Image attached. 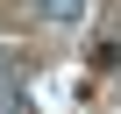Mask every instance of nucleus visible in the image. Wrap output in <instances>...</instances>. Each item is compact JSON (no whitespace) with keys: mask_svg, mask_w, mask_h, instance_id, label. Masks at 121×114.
Wrapping results in <instances>:
<instances>
[{"mask_svg":"<svg viewBox=\"0 0 121 114\" xmlns=\"http://www.w3.org/2000/svg\"><path fill=\"white\" fill-rule=\"evenodd\" d=\"M36 22L43 29H78L86 22V0H36Z\"/></svg>","mask_w":121,"mask_h":114,"instance_id":"f257e3e1","label":"nucleus"},{"mask_svg":"<svg viewBox=\"0 0 121 114\" xmlns=\"http://www.w3.org/2000/svg\"><path fill=\"white\" fill-rule=\"evenodd\" d=\"M93 64H100V71H114V64H121V43H114V36H100V43H93Z\"/></svg>","mask_w":121,"mask_h":114,"instance_id":"f03ea898","label":"nucleus"}]
</instances>
